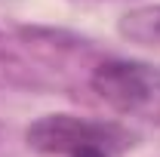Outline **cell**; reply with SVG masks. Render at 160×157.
I'll list each match as a JSON object with an SVG mask.
<instances>
[{
  "instance_id": "obj_3",
  "label": "cell",
  "mask_w": 160,
  "mask_h": 157,
  "mask_svg": "<svg viewBox=\"0 0 160 157\" xmlns=\"http://www.w3.org/2000/svg\"><path fill=\"white\" fill-rule=\"evenodd\" d=\"M148 16H151V19H145V22L151 25V31H154V34H160V9H151Z\"/></svg>"
},
{
  "instance_id": "obj_2",
  "label": "cell",
  "mask_w": 160,
  "mask_h": 157,
  "mask_svg": "<svg viewBox=\"0 0 160 157\" xmlns=\"http://www.w3.org/2000/svg\"><path fill=\"white\" fill-rule=\"evenodd\" d=\"M154 80L157 74H151L145 65L136 62H105L96 68L92 74V89L99 93L105 102L117 105L123 111H136L142 105H148L154 96Z\"/></svg>"
},
{
  "instance_id": "obj_1",
  "label": "cell",
  "mask_w": 160,
  "mask_h": 157,
  "mask_svg": "<svg viewBox=\"0 0 160 157\" xmlns=\"http://www.w3.org/2000/svg\"><path fill=\"white\" fill-rule=\"evenodd\" d=\"M28 142L43 154L59 157H117L126 133L114 123H92L71 114H49L28 129Z\"/></svg>"
}]
</instances>
